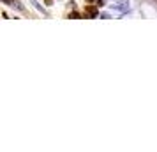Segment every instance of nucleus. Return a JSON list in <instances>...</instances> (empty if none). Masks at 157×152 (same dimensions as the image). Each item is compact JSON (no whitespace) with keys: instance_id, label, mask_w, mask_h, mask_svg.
Masks as SVG:
<instances>
[{"instance_id":"1","label":"nucleus","mask_w":157,"mask_h":152,"mask_svg":"<svg viewBox=\"0 0 157 152\" xmlns=\"http://www.w3.org/2000/svg\"><path fill=\"white\" fill-rule=\"evenodd\" d=\"M86 14H88V16H92V18H94V16H97V9L88 7V9H86Z\"/></svg>"},{"instance_id":"2","label":"nucleus","mask_w":157,"mask_h":152,"mask_svg":"<svg viewBox=\"0 0 157 152\" xmlns=\"http://www.w3.org/2000/svg\"><path fill=\"white\" fill-rule=\"evenodd\" d=\"M86 2H95V0H86Z\"/></svg>"}]
</instances>
